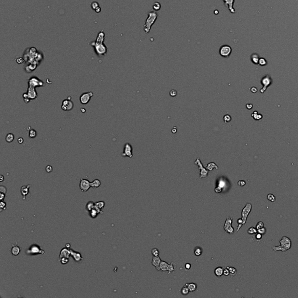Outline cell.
Returning <instances> with one entry per match:
<instances>
[{"mask_svg": "<svg viewBox=\"0 0 298 298\" xmlns=\"http://www.w3.org/2000/svg\"><path fill=\"white\" fill-rule=\"evenodd\" d=\"M281 245L278 246H272V249L275 251H281L285 252L287 250L290 249L292 246L291 240L287 236H283L279 241Z\"/></svg>", "mask_w": 298, "mask_h": 298, "instance_id": "obj_1", "label": "cell"}, {"mask_svg": "<svg viewBox=\"0 0 298 298\" xmlns=\"http://www.w3.org/2000/svg\"><path fill=\"white\" fill-rule=\"evenodd\" d=\"M158 17V14L155 11H150L148 14V17L144 25V30L146 33H149L152 26L154 24Z\"/></svg>", "mask_w": 298, "mask_h": 298, "instance_id": "obj_2", "label": "cell"}, {"mask_svg": "<svg viewBox=\"0 0 298 298\" xmlns=\"http://www.w3.org/2000/svg\"><path fill=\"white\" fill-rule=\"evenodd\" d=\"M91 45L94 47L95 52L99 57H102L106 55L107 52V47L103 43H97L96 42H93L91 43Z\"/></svg>", "mask_w": 298, "mask_h": 298, "instance_id": "obj_3", "label": "cell"}, {"mask_svg": "<svg viewBox=\"0 0 298 298\" xmlns=\"http://www.w3.org/2000/svg\"><path fill=\"white\" fill-rule=\"evenodd\" d=\"M160 271H163V272L167 271L168 274H171L173 271H175V267L173 264V262L168 264L165 261L161 260L160 265Z\"/></svg>", "mask_w": 298, "mask_h": 298, "instance_id": "obj_4", "label": "cell"}, {"mask_svg": "<svg viewBox=\"0 0 298 298\" xmlns=\"http://www.w3.org/2000/svg\"><path fill=\"white\" fill-rule=\"evenodd\" d=\"M251 209H252V205L250 203H247L245 205L244 208L242 210V220L243 221V226L245 225L247 218L248 215H249L250 213L251 212Z\"/></svg>", "mask_w": 298, "mask_h": 298, "instance_id": "obj_5", "label": "cell"}, {"mask_svg": "<svg viewBox=\"0 0 298 298\" xmlns=\"http://www.w3.org/2000/svg\"><path fill=\"white\" fill-rule=\"evenodd\" d=\"M232 217L231 216L226 217V221L225 222L224 226V231L229 234H234V231H235L234 228L232 226Z\"/></svg>", "mask_w": 298, "mask_h": 298, "instance_id": "obj_6", "label": "cell"}, {"mask_svg": "<svg viewBox=\"0 0 298 298\" xmlns=\"http://www.w3.org/2000/svg\"><path fill=\"white\" fill-rule=\"evenodd\" d=\"M27 254L31 255H36L37 254H44L45 252L44 250L40 246L37 245H33L30 247V248L26 251Z\"/></svg>", "mask_w": 298, "mask_h": 298, "instance_id": "obj_7", "label": "cell"}, {"mask_svg": "<svg viewBox=\"0 0 298 298\" xmlns=\"http://www.w3.org/2000/svg\"><path fill=\"white\" fill-rule=\"evenodd\" d=\"M28 85L30 87H33L36 88L37 87H42L44 86V83L42 80H40L39 78L36 76H31L29 79Z\"/></svg>", "mask_w": 298, "mask_h": 298, "instance_id": "obj_8", "label": "cell"}, {"mask_svg": "<svg viewBox=\"0 0 298 298\" xmlns=\"http://www.w3.org/2000/svg\"><path fill=\"white\" fill-rule=\"evenodd\" d=\"M232 52V48L231 47H230V46H228V45H224V46H222L220 48V54L221 56L225 58H227L230 55V54H231Z\"/></svg>", "mask_w": 298, "mask_h": 298, "instance_id": "obj_9", "label": "cell"}, {"mask_svg": "<svg viewBox=\"0 0 298 298\" xmlns=\"http://www.w3.org/2000/svg\"><path fill=\"white\" fill-rule=\"evenodd\" d=\"M93 95L94 94L92 91L83 93L80 97V103L82 104H84V105L88 104L89 101H90L91 98L93 96Z\"/></svg>", "mask_w": 298, "mask_h": 298, "instance_id": "obj_10", "label": "cell"}, {"mask_svg": "<svg viewBox=\"0 0 298 298\" xmlns=\"http://www.w3.org/2000/svg\"><path fill=\"white\" fill-rule=\"evenodd\" d=\"M79 187L81 190L83 192H86L87 190L91 187V182L89 180L86 179H80V184H79Z\"/></svg>", "mask_w": 298, "mask_h": 298, "instance_id": "obj_11", "label": "cell"}, {"mask_svg": "<svg viewBox=\"0 0 298 298\" xmlns=\"http://www.w3.org/2000/svg\"><path fill=\"white\" fill-rule=\"evenodd\" d=\"M194 163L197 164L199 167V168L200 169V178H206L208 176V171L206 168L203 167L202 162L200 161L199 158H197L196 161L194 162Z\"/></svg>", "mask_w": 298, "mask_h": 298, "instance_id": "obj_12", "label": "cell"}, {"mask_svg": "<svg viewBox=\"0 0 298 298\" xmlns=\"http://www.w3.org/2000/svg\"><path fill=\"white\" fill-rule=\"evenodd\" d=\"M73 103L71 100L65 99V100H63V103H62L61 108L63 111H71L73 109Z\"/></svg>", "mask_w": 298, "mask_h": 298, "instance_id": "obj_13", "label": "cell"}, {"mask_svg": "<svg viewBox=\"0 0 298 298\" xmlns=\"http://www.w3.org/2000/svg\"><path fill=\"white\" fill-rule=\"evenodd\" d=\"M123 157H129L130 158L132 157V148L131 145L129 143L125 144L124 152L122 153Z\"/></svg>", "mask_w": 298, "mask_h": 298, "instance_id": "obj_14", "label": "cell"}, {"mask_svg": "<svg viewBox=\"0 0 298 298\" xmlns=\"http://www.w3.org/2000/svg\"><path fill=\"white\" fill-rule=\"evenodd\" d=\"M26 93H27V96H28L29 99L30 100H34L36 98H37L38 97L37 93L36 91V89L34 87L29 86L28 89H27V92Z\"/></svg>", "mask_w": 298, "mask_h": 298, "instance_id": "obj_15", "label": "cell"}, {"mask_svg": "<svg viewBox=\"0 0 298 298\" xmlns=\"http://www.w3.org/2000/svg\"><path fill=\"white\" fill-rule=\"evenodd\" d=\"M224 2L225 6H227L228 10H230V12L232 14H235L236 13V10L234 8V4L235 0H223Z\"/></svg>", "mask_w": 298, "mask_h": 298, "instance_id": "obj_16", "label": "cell"}, {"mask_svg": "<svg viewBox=\"0 0 298 298\" xmlns=\"http://www.w3.org/2000/svg\"><path fill=\"white\" fill-rule=\"evenodd\" d=\"M31 185H27L26 186H22L21 189V192L22 195V199L23 200H26V197L28 194H30L29 193V189H30Z\"/></svg>", "mask_w": 298, "mask_h": 298, "instance_id": "obj_17", "label": "cell"}, {"mask_svg": "<svg viewBox=\"0 0 298 298\" xmlns=\"http://www.w3.org/2000/svg\"><path fill=\"white\" fill-rule=\"evenodd\" d=\"M89 213L90 216L92 218H96L99 214H104V212L102 211L101 209L97 207L96 206H95V207L90 210Z\"/></svg>", "mask_w": 298, "mask_h": 298, "instance_id": "obj_18", "label": "cell"}, {"mask_svg": "<svg viewBox=\"0 0 298 298\" xmlns=\"http://www.w3.org/2000/svg\"><path fill=\"white\" fill-rule=\"evenodd\" d=\"M70 251H71V256L72 257L73 259H74V260L75 261L79 262L83 260V257H82V255L79 252L74 251L73 250L71 249H70Z\"/></svg>", "mask_w": 298, "mask_h": 298, "instance_id": "obj_19", "label": "cell"}, {"mask_svg": "<svg viewBox=\"0 0 298 298\" xmlns=\"http://www.w3.org/2000/svg\"><path fill=\"white\" fill-rule=\"evenodd\" d=\"M70 256H71L70 249L67 248V247H64V248H63V249L61 250L60 255H59V259H60L63 257L69 258Z\"/></svg>", "mask_w": 298, "mask_h": 298, "instance_id": "obj_20", "label": "cell"}, {"mask_svg": "<svg viewBox=\"0 0 298 298\" xmlns=\"http://www.w3.org/2000/svg\"><path fill=\"white\" fill-rule=\"evenodd\" d=\"M161 260L159 257V256L157 257H155V256H153V258H152V264H153V266H154L155 267H156V270L157 271H160V263H161Z\"/></svg>", "mask_w": 298, "mask_h": 298, "instance_id": "obj_21", "label": "cell"}, {"mask_svg": "<svg viewBox=\"0 0 298 298\" xmlns=\"http://www.w3.org/2000/svg\"><path fill=\"white\" fill-rule=\"evenodd\" d=\"M12 248L10 249V253L13 256H18L20 253L21 251V247H19V246L17 245V242L15 243V245H12Z\"/></svg>", "mask_w": 298, "mask_h": 298, "instance_id": "obj_22", "label": "cell"}, {"mask_svg": "<svg viewBox=\"0 0 298 298\" xmlns=\"http://www.w3.org/2000/svg\"><path fill=\"white\" fill-rule=\"evenodd\" d=\"M104 39H105V34H104V32L103 31H101L98 34L97 37L96 42H97V43H103L104 40Z\"/></svg>", "mask_w": 298, "mask_h": 298, "instance_id": "obj_23", "label": "cell"}, {"mask_svg": "<svg viewBox=\"0 0 298 298\" xmlns=\"http://www.w3.org/2000/svg\"><path fill=\"white\" fill-rule=\"evenodd\" d=\"M186 285H187L188 288H189V291L190 292H193L196 291L197 286L195 283H186Z\"/></svg>", "mask_w": 298, "mask_h": 298, "instance_id": "obj_24", "label": "cell"}, {"mask_svg": "<svg viewBox=\"0 0 298 298\" xmlns=\"http://www.w3.org/2000/svg\"><path fill=\"white\" fill-rule=\"evenodd\" d=\"M224 268L222 267H218L214 270V274L217 277H221L223 275Z\"/></svg>", "mask_w": 298, "mask_h": 298, "instance_id": "obj_25", "label": "cell"}, {"mask_svg": "<svg viewBox=\"0 0 298 298\" xmlns=\"http://www.w3.org/2000/svg\"><path fill=\"white\" fill-rule=\"evenodd\" d=\"M101 185V182L99 179H94L93 182H91V187L94 188V189H96V188H98L99 186Z\"/></svg>", "mask_w": 298, "mask_h": 298, "instance_id": "obj_26", "label": "cell"}, {"mask_svg": "<svg viewBox=\"0 0 298 298\" xmlns=\"http://www.w3.org/2000/svg\"><path fill=\"white\" fill-rule=\"evenodd\" d=\"M203 253V249L200 246H196L194 249V254L196 256H200Z\"/></svg>", "mask_w": 298, "mask_h": 298, "instance_id": "obj_27", "label": "cell"}, {"mask_svg": "<svg viewBox=\"0 0 298 298\" xmlns=\"http://www.w3.org/2000/svg\"><path fill=\"white\" fill-rule=\"evenodd\" d=\"M95 206H96V205H95V203L90 201V202H89L87 203L86 206V210L89 212L90 210H92V209H93L95 207Z\"/></svg>", "mask_w": 298, "mask_h": 298, "instance_id": "obj_28", "label": "cell"}, {"mask_svg": "<svg viewBox=\"0 0 298 298\" xmlns=\"http://www.w3.org/2000/svg\"><path fill=\"white\" fill-rule=\"evenodd\" d=\"M37 136V132L32 128L29 129V136L30 138H35Z\"/></svg>", "mask_w": 298, "mask_h": 298, "instance_id": "obj_29", "label": "cell"}, {"mask_svg": "<svg viewBox=\"0 0 298 298\" xmlns=\"http://www.w3.org/2000/svg\"><path fill=\"white\" fill-rule=\"evenodd\" d=\"M251 59L254 63H255V64H257V63H259L260 58L259 57V55H258L257 54H254L251 55Z\"/></svg>", "mask_w": 298, "mask_h": 298, "instance_id": "obj_30", "label": "cell"}, {"mask_svg": "<svg viewBox=\"0 0 298 298\" xmlns=\"http://www.w3.org/2000/svg\"><path fill=\"white\" fill-rule=\"evenodd\" d=\"M207 168L209 171H211L213 170V169L214 168L218 169V167L215 163H214V162H211V163H209V164H207Z\"/></svg>", "mask_w": 298, "mask_h": 298, "instance_id": "obj_31", "label": "cell"}, {"mask_svg": "<svg viewBox=\"0 0 298 298\" xmlns=\"http://www.w3.org/2000/svg\"><path fill=\"white\" fill-rule=\"evenodd\" d=\"M181 293H182V295H187L189 294V292H190V291H189V288H188L187 285H186V284H185V285H184V287H183L182 289H181Z\"/></svg>", "mask_w": 298, "mask_h": 298, "instance_id": "obj_32", "label": "cell"}, {"mask_svg": "<svg viewBox=\"0 0 298 298\" xmlns=\"http://www.w3.org/2000/svg\"><path fill=\"white\" fill-rule=\"evenodd\" d=\"M14 139L15 136L14 134H12V133H8V134L6 135L5 140H6V141L8 143H11L14 140Z\"/></svg>", "mask_w": 298, "mask_h": 298, "instance_id": "obj_33", "label": "cell"}, {"mask_svg": "<svg viewBox=\"0 0 298 298\" xmlns=\"http://www.w3.org/2000/svg\"><path fill=\"white\" fill-rule=\"evenodd\" d=\"M251 116H252V117L255 120H261V118H263V116H262L261 114H258L257 111H255V112L251 114Z\"/></svg>", "mask_w": 298, "mask_h": 298, "instance_id": "obj_34", "label": "cell"}, {"mask_svg": "<svg viewBox=\"0 0 298 298\" xmlns=\"http://www.w3.org/2000/svg\"><path fill=\"white\" fill-rule=\"evenodd\" d=\"M227 268H228L229 271H230V274L232 275V277L236 275V274L237 273V270L235 268H234V267H230V266H228Z\"/></svg>", "mask_w": 298, "mask_h": 298, "instance_id": "obj_35", "label": "cell"}, {"mask_svg": "<svg viewBox=\"0 0 298 298\" xmlns=\"http://www.w3.org/2000/svg\"><path fill=\"white\" fill-rule=\"evenodd\" d=\"M95 205L97 207H98L99 209H103V208L105 206V203L103 201H100V202H97L95 203Z\"/></svg>", "mask_w": 298, "mask_h": 298, "instance_id": "obj_36", "label": "cell"}, {"mask_svg": "<svg viewBox=\"0 0 298 298\" xmlns=\"http://www.w3.org/2000/svg\"><path fill=\"white\" fill-rule=\"evenodd\" d=\"M247 233L250 235H253V234H256L257 233V230L255 227H250L247 230Z\"/></svg>", "mask_w": 298, "mask_h": 298, "instance_id": "obj_37", "label": "cell"}, {"mask_svg": "<svg viewBox=\"0 0 298 298\" xmlns=\"http://www.w3.org/2000/svg\"><path fill=\"white\" fill-rule=\"evenodd\" d=\"M151 253H152V255H153V256H155V257H157L159 256V254H160V251L157 248H153L152 249V251H151Z\"/></svg>", "mask_w": 298, "mask_h": 298, "instance_id": "obj_38", "label": "cell"}, {"mask_svg": "<svg viewBox=\"0 0 298 298\" xmlns=\"http://www.w3.org/2000/svg\"><path fill=\"white\" fill-rule=\"evenodd\" d=\"M153 10H156V11L159 10H160V8H161V4H160L158 2H154L153 6Z\"/></svg>", "mask_w": 298, "mask_h": 298, "instance_id": "obj_39", "label": "cell"}, {"mask_svg": "<svg viewBox=\"0 0 298 298\" xmlns=\"http://www.w3.org/2000/svg\"><path fill=\"white\" fill-rule=\"evenodd\" d=\"M69 258L63 257L60 259L58 260V262H60L62 264H66L68 263Z\"/></svg>", "mask_w": 298, "mask_h": 298, "instance_id": "obj_40", "label": "cell"}, {"mask_svg": "<svg viewBox=\"0 0 298 298\" xmlns=\"http://www.w3.org/2000/svg\"><path fill=\"white\" fill-rule=\"evenodd\" d=\"M267 199H268L269 201H270V202H275V199H275V196H274V194H271V193H270V194H268V195H267Z\"/></svg>", "mask_w": 298, "mask_h": 298, "instance_id": "obj_41", "label": "cell"}, {"mask_svg": "<svg viewBox=\"0 0 298 298\" xmlns=\"http://www.w3.org/2000/svg\"><path fill=\"white\" fill-rule=\"evenodd\" d=\"M223 120L225 124H227V123L230 122L231 120V116L229 115H224V116Z\"/></svg>", "mask_w": 298, "mask_h": 298, "instance_id": "obj_42", "label": "cell"}, {"mask_svg": "<svg viewBox=\"0 0 298 298\" xmlns=\"http://www.w3.org/2000/svg\"><path fill=\"white\" fill-rule=\"evenodd\" d=\"M99 6V4L96 1H94L91 4V7L93 10H95L97 7Z\"/></svg>", "mask_w": 298, "mask_h": 298, "instance_id": "obj_43", "label": "cell"}, {"mask_svg": "<svg viewBox=\"0 0 298 298\" xmlns=\"http://www.w3.org/2000/svg\"><path fill=\"white\" fill-rule=\"evenodd\" d=\"M259 63L260 65L264 66L265 65H266V63H267V62H266V60L264 59V58H260Z\"/></svg>", "mask_w": 298, "mask_h": 298, "instance_id": "obj_44", "label": "cell"}, {"mask_svg": "<svg viewBox=\"0 0 298 298\" xmlns=\"http://www.w3.org/2000/svg\"><path fill=\"white\" fill-rule=\"evenodd\" d=\"M264 227V223L261 221H260V222H257V224H256V228L257 230H259L260 228H261Z\"/></svg>", "mask_w": 298, "mask_h": 298, "instance_id": "obj_45", "label": "cell"}, {"mask_svg": "<svg viewBox=\"0 0 298 298\" xmlns=\"http://www.w3.org/2000/svg\"><path fill=\"white\" fill-rule=\"evenodd\" d=\"M6 203H5V202H4V201H3V200L1 201V203H0V207H1V211H2V210H5V209H6Z\"/></svg>", "mask_w": 298, "mask_h": 298, "instance_id": "obj_46", "label": "cell"}, {"mask_svg": "<svg viewBox=\"0 0 298 298\" xmlns=\"http://www.w3.org/2000/svg\"><path fill=\"white\" fill-rule=\"evenodd\" d=\"M257 232L262 234V235H264L266 233V229L264 227L261 228H260L259 230H257Z\"/></svg>", "mask_w": 298, "mask_h": 298, "instance_id": "obj_47", "label": "cell"}, {"mask_svg": "<svg viewBox=\"0 0 298 298\" xmlns=\"http://www.w3.org/2000/svg\"><path fill=\"white\" fill-rule=\"evenodd\" d=\"M223 275H225V276H228V275H230V271H229L228 268L226 267V268H224V271H223Z\"/></svg>", "mask_w": 298, "mask_h": 298, "instance_id": "obj_48", "label": "cell"}, {"mask_svg": "<svg viewBox=\"0 0 298 298\" xmlns=\"http://www.w3.org/2000/svg\"><path fill=\"white\" fill-rule=\"evenodd\" d=\"M46 171L48 173H51V172L52 171V167L51 165H47L46 168Z\"/></svg>", "mask_w": 298, "mask_h": 298, "instance_id": "obj_49", "label": "cell"}, {"mask_svg": "<svg viewBox=\"0 0 298 298\" xmlns=\"http://www.w3.org/2000/svg\"><path fill=\"white\" fill-rule=\"evenodd\" d=\"M262 235H262V234H260V233H258V232L256 233V239L257 240L259 241V240H260V239H261Z\"/></svg>", "mask_w": 298, "mask_h": 298, "instance_id": "obj_50", "label": "cell"}, {"mask_svg": "<svg viewBox=\"0 0 298 298\" xmlns=\"http://www.w3.org/2000/svg\"><path fill=\"white\" fill-rule=\"evenodd\" d=\"M0 192H1V193H3L5 194L6 193V188L4 186H0Z\"/></svg>", "mask_w": 298, "mask_h": 298, "instance_id": "obj_51", "label": "cell"}, {"mask_svg": "<svg viewBox=\"0 0 298 298\" xmlns=\"http://www.w3.org/2000/svg\"><path fill=\"white\" fill-rule=\"evenodd\" d=\"M238 185H239V186L243 187V186H244L245 185H246V182L245 181H239V182H238Z\"/></svg>", "mask_w": 298, "mask_h": 298, "instance_id": "obj_52", "label": "cell"}, {"mask_svg": "<svg viewBox=\"0 0 298 298\" xmlns=\"http://www.w3.org/2000/svg\"><path fill=\"white\" fill-rule=\"evenodd\" d=\"M170 96L172 97H175L177 95V91L175 90H172L171 91H170Z\"/></svg>", "mask_w": 298, "mask_h": 298, "instance_id": "obj_53", "label": "cell"}, {"mask_svg": "<svg viewBox=\"0 0 298 298\" xmlns=\"http://www.w3.org/2000/svg\"><path fill=\"white\" fill-rule=\"evenodd\" d=\"M215 192L217 193H221V192H222V188H221V187H220V186H218V187H217L215 189Z\"/></svg>", "mask_w": 298, "mask_h": 298, "instance_id": "obj_54", "label": "cell"}, {"mask_svg": "<svg viewBox=\"0 0 298 298\" xmlns=\"http://www.w3.org/2000/svg\"><path fill=\"white\" fill-rule=\"evenodd\" d=\"M185 268H186V270H190V268H191V264H190V263H186V264H185Z\"/></svg>", "mask_w": 298, "mask_h": 298, "instance_id": "obj_55", "label": "cell"}, {"mask_svg": "<svg viewBox=\"0 0 298 298\" xmlns=\"http://www.w3.org/2000/svg\"><path fill=\"white\" fill-rule=\"evenodd\" d=\"M16 61L18 63H22L24 62V59H23L22 58H19L18 59H17Z\"/></svg>", "mask_w": 298, "mask_h": 298, "instance_id": "obj_56", "label": "cell"}, {"mask_svg": "<svg viewBox=\"0 0 298 298\" xmlns=\"http://www.w3.org/2000/svg\"><path fill=\"white\" fill-rule=\"evenodd\" d=\"M5 197V193H0V199H1V200H3L4 199Z\"/></svg>", "mask_w": 298, "mask_h": 298, "instance_id": "obj_57", "label": "cell"}, {"mask_svg": "<svg viewBox=\"0 0 298 298\" xmlns=\"http://www.w3.org/2000/svg\"><path fill=\"white\" fill-rule=\"evenodd\" d=\"M18 141L19 143L22 144V143H23V142L24 141V140H23V139L22 138V137H20V138H19L18 139Z\"/></svg>", "mask_w": 298, "mask_h": 298, "instance_id": "obj_58", "label": "cell"}, {"mask_svg": "<svg viewBox=\"0 0 298 298\" xmlns=\"http://www.w3.org/2000/svg\"><path fill=\"white\" fill-rule=\"evenodd\" d=\"M94 10H95V12H96V13H100V12H101V8L100 7V6H99V7L97 8Z\"/></svg>", "mask_w": 298, "mask_h": 298, "instance_id": "obj_59", "label": "cell"}, {"mask_svg": "<svg viewBox=\"0 0 298 298\" xmlns=\"http://www.w3.org/2000/svg\"><path fill=\"white\" fill-rule=\"evenodd\" d=\"M252 107H253V105L251 104H246V108H247V109L250 110L251 108H252Z\"/></svg>", "mask_w": 298, "mask_h": 298, "instance_id": "obj_60", "label": "cell"}, {"mask_svg": "<svg viewBox=\"0 0 298 298\" xmlns=\"http://www.w3.org/2000/svg\"><path fill=\"white\" fill-rule=\"evenodd\" d=\"M251 91H252L253 93L257 92V89L255 88V87H252V88L251 89Z\"/></svg>", "mask_w": 298, "mask_h": 298, "instance_id": "obj_61", "label": "cell"}, {"mask_svg": "<svg viewBox=\"0 0 298 298\" xmlns=\"http://www.w3.org/2000/svg\"><path fill=\"white\" fill-rule=\"evenodd\" d=\"M177 129L176 127H174V128H173V129L172 130V132H173V133H175L176 132H177Z\"/></svg>", "mask_w": 298, "mask_h": 298, "instance_id": "obj_62", "label": "cell"}, {"mask_svg": "<svg viewBox=\"0 0 298 298\" xmlns=\"http://www.w3.org/2000/svg\"><path fill=\"white\" fill-rule=\"evenodd\" d=\"M0 178H1V180H0V181H1V182H2V181H4V177H3V175L0 176Z\"/></svg>", "mask_w": 298, "mask_h": 298, "instance_id": "obj_63", "label": "cell"}]
</instances>
